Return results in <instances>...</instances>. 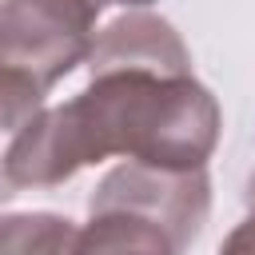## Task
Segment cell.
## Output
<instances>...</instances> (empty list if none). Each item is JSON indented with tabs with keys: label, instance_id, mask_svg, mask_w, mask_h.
<instances>
[{
	"label": "cell",
	"instance_id": "1",
	"mask_svg": "<svg viewBox=\"0 0 255 255\" xmlns=\"http://www.w3.org/2000/svg\"><path fill=\"white\" fill-rule=\"evenodd\" d=\"M223 112L195 76L100 72L68 104L36 112L4 151V179L56 187L108 155L163 171L207 167Z\"/></svg>",
	"mask_w": 255,
	"mask_h": 255
},
{
	"label": "cell",
	"instance_id": "2",
	"mask_svg": "<svg viewBox=\"0 0 255 255\" xmlns=\"http://www.w3.org/2000/svg\"><path fill=\"white\" fill-rule=\"evenodd\" d=\"M88 0H0V68L48 96L76 64H88L96 40Z\"/></svg>",
	"mask_w": 255,
	"mask_h": 255
},
{
	"label": "cell",
	"instance_id": "3",
	"mask_svg": "<svg viewBox=\"0 0 255 255\" xmlns=\"http://www.w3.org/2000/svg\"><path fill=\"white\" fill-rule=\"evenodd\" d=\"M88 207H128L139 211L147 219H155L159 227H167L175 235V243L187 251L195 243V235L207 223L211 211V183L207 171H163V167H147V163H120L112 167L100 187L92 191Z\"/></svg>",
	"mask_w": 255,
	"mask_h": 255
},
{
	"label": "cell",
	"instance_id": "4",
	"mask_svg": "<svg viewBox=\"0 0 255 255\" xmlns=\"http://www.w3.org/2000/svg\"><path fill=\"white\" fill-rule=\"evenodd\" d=\"M88 72H155V76H191V56L179 32L147 12H128L112 20L88 52Z\"/></svg>",
	"mask_w": 255,
	"mask_h": 255
},
{
	"label": "cell",
	"instance_id": "5",
	"mask_svg": "<svg viewBox=\"0 0 255 255\" xmlns=\"http://www.w3.org/2000/svg\"><path fill=\"white\" fill-rule=\"evenodd\" d=\"M88 223L76 231L72 255H183L175 235L155 219L128 207H88Z\"/></svg>",
	"mask_w": 255,
	"mask_h": 255
},
{
	"label": "cell",
	"instance_id": "6",
	"mask_svg": "<svg viewBox=\"0 0 255 255\" xmlns=\"http://www.w3.org/2000/svg\"><path fill=\"white\" fill-rule=\"evenodd\" d=\"M76 223L56 211L0 215V255H72Z\"/></svg>",
	"mask_w": 255,
	"mask_h": 255
},
{
	"label": "cell",
	"instance_id": "7",
	"mask_svg": "<svg viewBox=\"0 0 255 255\" xmlns=\"http://www.w3.org/2000/svg\"><path fill=\"white\" fill-rule=\"evenodd\" d=\"M36 112H44V96L0 68V131H20Z\"/></svg>",
	"mask_w": 255,
	"mask_h": 255
},
{
	"label": "cell",
	"instance_id": "8",
	"mask_svg": "<svg viewBox=\"0 0 255 255\" xmlns=\"http://www.w3.org/2000/svg\"><path fill=\"white\" fill-rule=\"evenodd\" d=\"M219 255H255V175L247 183V219L235 223V231L223 239Z\"/></svg>",
	"mask_w": 255,
	"mask_h": 255
},
{
	"label": "cell",
	"instance_id": "9",
	"mask_svg": "<svg viewBox=\"0 0 255 255\" xmlns=\"http://www.w3.org/2000/svg\"><path fill=\"white\" fill-rule=\"evenodd\" d=\"M108 4H124V8H147V4H155V0H108Z\"/></svg>",
	"mask_w": 255,
	"mask_h": 255
}]
</instances>
